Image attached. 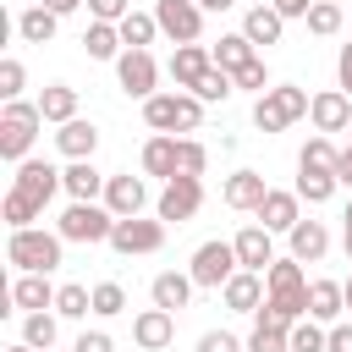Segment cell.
Masks as SVG:
<instances>
[{"instance_id":"cell-38","label":"cell","mask_w":352,"mask_h":352,"mask_svg":"<svg viewBox=\"0 0 352 352\" xmlns=\"http://www.w3.org/2000/svg\"><path fill=\"white\" fill-rule=\"evenodd\" d=\"M341 22H346V11H341V0H314V11H308V33H319V38H330V33H341Z\"/></svg>"},{"instance_id":"cell-56","label":"cell","mask_w":352,"mask_h":352,"mask_svg":"<svg viewBox=\"0 0 352 352\" xmlns=\"http://www.w3.org/2000/svg\"><path fill=\"white\" fill-rule=\"evenodd\" d=\"M6 352H33V346H28V341H16V346H6Z\"/></svg>"},{"instance_id":"cell-48","label":"cell","mask_w":352,"mask_h":352,"mask_svg":"<svg viewBox=\"0 0 352 352\" xmlns=\"http://www.w3.org/2000/svg\"><path fill=\"white\" fill-rule=\"evenodd\" d=\"M72 352H116V341H110L104 330H82V336L72 341Z\"/></svg>"},{"instance_id":"cell-45","label":"cell","mask_w":352,"mask_h":352,"mask_svg":"<svg viewBox=\"0 0 352 352\" xmlns=\"http://www.w3.org/2000/svg\"><path fill=\"white\" fill-rule=\"evenodd\" d=\"M88 16H94V22H116V28H121V22L132 16V0H88Z\"/></svg>"},{"instance_id":"cell-15","label":"cell","mask_w":352,"mask_h":352,"mask_svg":"<svg viewBox=\"0 0 352 352\" xmlns=\"http://www.w3.org/2000/svg\"><path fill=\"white\" fill-rule=\"evenodd\" d=\"M220 198H226V209H253V214H258V204L270 198V182H264L258 170H248V165H242V170H231V176H226Z\"/></svg>"},{"instance_id":"cell-18","label":"cell","mask_w":352,"mask_h":352,"mask_svg":"<svg viewBox=\"0 0 352 352\" xmlns=\"http://www.w3.org/2000/svg\"><path fill=\"white\" fill-rule=\"evenodd\" d=\"M104 170H94V160H72L66 170H60V187L72 192V204H99L104 198Z\"/></svg>"},{"instance_id":"cell-40","label":"cell","mask_w":352,"mask_h":352,"mask_svg":"<svg viewBox=\"0 0 352 352\" xmlns=\"http://www.w3.org/2000/svg\"><path fill=\"white\" fill-rule=\"evenodd\" d=\"M248 352H292V330H280V324H258L253 319V336L242 341Z\"/></svg>"},{"instance_id":"cell-7","label":"cell","mask_w":352,"mask_h":352,"mask_svg":"<svg viewBox=\"0 0 352 352\" xmlns=\"http://www.w3.org/2000/svg\"><path fill=\"white\" fill-rule=\"evenodd\" d=\"M198 209H204V176H170V182L160 187L154 214H160L165 226H182V220H192Z\"/></svg>"},{"instance_id":"cell-39","label":"cell","mask_w":352,"mask_h":352,"mask_svg":"<svg viewBox=\"0 0 352 352\" xmlns=\"http://www.w3.org/2000/svg\"><path fill=\"white\" fill-rule=\"evenodd\" d=\"M209 170V148L198 138H176V176H204Z\"/></svg>"},{"instance_id":"cell-16","label":"cell","mask_w":352,"mask_h":352,"mask_svg":"<svg viewBox=\"0 0 352 352\" xmlns=\"http://www.w3.org/2000/svg\"><path fill=\"white\" fill-rule=\"evenodd\" d=\"M132 341H138L143 352H165V346L176 341V314H165V308H143V314L132 319Z\"/></svg>"},{"instance_id":"cell-32","label":"cell","mask_w":352,"mask_h":352,"mask_svg":"<svg viewBox=\"0 0 352 352\" xmlns=\"http://www.w3.org/2000/svg\"><path fill=\"white\" fill-rule=\"evenodd\" d=\"M248 60H258V50H253V38H248V33H226V38L214 44V66H220V72H231V77H236Z\"/></svg>"},{"instance_id":"cell-57","label":"cell","mask_w":352,"mask_h":352,"mask_svg":"<svg viewBox=\"0 0 352 352\" xmlns=\"http://www.w3.org/2000/svg\"><path fill=\"white\" fill-rule=\"evenodd\" d=\"M341 286H346V308H352V275H346V280H341Z\"/></svg>"},{"instance_id":"cell-28","label":"cell","mask_w":352,"mask_h":352,"mask_svg":"<svg viewBox=\"0 0 352 352\" xmlns=\"http://www.w3.org/2000/svg\"><path fill=\"white\" fill-rule=\"evenodd\" d=\"M82 50H88V60H121V28L116 22H88L82 28Z\"/></svg>"},{"instance_id":"cell-23","label":"cell","mask_w":352,"mask_h":352,"mask_svg":"<svg viewBox=\"0 0 352 352\" xmlns=\"http://www.w3.org/2000/svg\"><path fill=\"white\" fill-rule=\"evenodd\" d=\"M286 236H292V258H297V264H319V258L330 253V231H324V220H297Z\"/></svg>"},{"instance_id":"cell-11","label":"cell","mask_w":352,"mask_h":352,"mask_svg":"<svg viewBox=\"0 0 352 352\" xmlns=\"http://www.w3.org/2000/svg\"><path fill=\"white\" fill-rule=\"evenodd\" d=\"M231 248H236L242 270H253V275H264V270L275 264V231H264L258 220H253V226H242V231L231 236Z\"/></svg>"},{"instance_id":"cell-53","label":"cell","mask_w":352,"mask_h":352,"mask_svg":"<svg viewBox=\"0 0 352 352\" xmlns=\"http://www.w3.org/2000/svg\"><path fill=\"white\" fill-rule=\"evenodd\" d=\"M38 6H50L55 16H72V11H77V6H88V0H38Z\"/></svg>"},{"instance_id":"cell-8","label":"cell","mask_w":352,"mask_h":352,"mask_svg":"<svg viewBox=\"0 0 352 352\" xmlns=\"http://www.w3.org/2000/svg\"><path fill=\"white\" fill-rule=\"evenodd\" d=\"M116 82H121L126 99H154V94H160V60H154L148 50H121Z\"/></svg>"},{"instance_id":"cell-4","label":"cell","mask_w":352,"mask_h":352,"mask_svg":"<svg viewBox=\"0 0 352 352\" xmlns=\"http://www.w3.org/2000/svg\"><path fill=\"white\" fill-rule=\"evenodd\" d=\"M143 121L154 126V132H165V138H176V132H198V121H204V99L198 94H154V99H143Z\"/></svg>"},{"instance_id":"cell-5","label":"cell","mask_w":352,"mask_h":352,"mask_svg":"<svg viewBox=\"0 0 352 352\" xmlns=\"http://www.w3.org/2000/svg\"><path fill=\"white\" fill-rule=\"evenodd\" d=\"M242 270V258H236V248L226 242V236H214V242H204L198 253H192V264H187V275H192V286H204V292H226V280Z\"/></svg>"},{"instance_id":"cell-42","label":"cell","mask_w":352,"mask_h":352,"mask_svg":"<svg viewBox=\"0 0 352 352\" xmlns=\"http://www.w3.org/2000/svg\"><path fill=\"white\" fill-rule=\"evenodd\" d=\"M94 314H99V319L126 314V286H121V280H99V286H94Z\"/></svg>"},{"instance_id":"cell-33","label":"cell","mask_w":352,"mask_h":352,"mask_svg":"<svg viewBox=\"0 0 352 352\" xmlns=\"http://www.w3.org/2000/svg\"><path fill=\"white\" fill-rule=\"evenodd\" d=\"M38 214H44V204H38V198H28V192H16V187H11V192H6V204H0V220H6L11 231H28Z\"/></svg>"},{"instance_id":"cell-37","label":"cell","mask_w":352,"mask_h":352,"mask_svg":"<svg viewBox=\"0 0 352 352\" xmlns=\"http://www.w3.org/2000/svg\"><path fill=\"white\" fill-rule=\"evenodd\" d=\"M292 352H330V324L297 319V324H292Z\"/></svg>"},{"instance_id":"cell-30","label":"cell","mask_w":352,"mask_h":352,"mask_svg":"<svg viewBox=\"0 0 352 352\" xmlns=\"http://www.w3.org/2000/svg\"><path fill=\"white\" fill-rule=\"evenodd\" d=\"M55 28H60V16H55L50 6H28V11H16V33H22V44H50Z\"/></svg>"},{"instance_id":"cell-24","label":"cell","mask_w":352,"mask_h":352,"mask_svg":"<svg viewBox=\"0 0 352 352\" xmlns=\"http://www.w3.org/2000/svg\"><path fill=\"white\" fill-rule=\"evenodd\" d=\"M55 148L66 154V160H94V148H99V126L94 121H66L60 132H55Z\"/></svg>"},{"instance_id":"cell-35","label":"cell","mask_w":352,"mask_h":352,"mask_svg":"<svg viewBox=\"0 0 352 352\" xmlns=\"http://www.w3.org/2000/svg\"><path fill=\"white\" fill-rule=\"evenodd\" d=\"M154 33H160L154 11H132V16L121 22V44H126V50H148V44H154Z\"/></svg>"},{"instance_id":"cell-43","label":"cell","mask_w":352,"mask_h":352,"mask_svg":"<svg viewBox=\"0 0 352 352\" xmlns=\"http://www.w3.org/2000/svg\"><path fill=\"white\" fill-rule=\"evenodd\" d=\"M336 160H341V148L319 132V138H308L302 143V154H297V165H319V170H336Z\"/></svg>"},{"instance_id":"cell-52","label":"cell","mask_w":352,"mask_h":352,"mask_svg":"<svg viewBox=\"0 0 352 352\" xmlns=\"http://www.w3.org/2000/svg\"><path fill=\"white\" fill-rule=\"evenodd\" d=\"M336 182L352 192V143H346V148H341V160H336Z\"/></svg>"},{"instance_id":"cell-1","label":"cell","mask_w":352,"mask_h":352,"mask_svg":"<svg viewBox=\"0 0 352 352\" xmlns=\"http://www.w3.org/2000/svg\"><path fill=\"white\" fill-rule=\"evenodd\" d=\"M38 126H44L38 99H6V110H0V160H11V165L33 160L28 148H33Z\"/></svg>"},{"instance_id":"cell-3","label":"cell","mask_w":352,"mask_h":352,"mask_svg":"<svg viewBox=\"0 0 352 352\" xmlns=\"http://www.w3.org/2000/svg\"><path fill=\"white\" fill-rule=\"evenodd\" d=\"M308 104H314L308 88H297V82H275L270 94H258V104H253V126H258V132H286L292 121L308 116Z\"/></svg>"},{"instance_id":"cell-29","label":"cell","mask_w":352,"mask_h":352,"mask_svg":"<svg viewBox=\"0 0 352 352\" xmlns=\"http://www.w3.org/2000/svg\"><path fill=\"white\" fill-rule=\"evenodd\" d=\"M38 110H44V121H55V126L77 121V88H72V82H44Z\"/></svg>"},{"instance_id":"cell-31","label":"cell","mask_w":352,"mask_h":352,"mask_svg":"<svg viewBox=\"0 0 352 352\" xmlns=\"http://www.w3.org/2000/svg\"><path fill=\"white\" fill-rule=\"evenodd\" d=\"M336 187H341V182H336V170L297 165V187H292L297 198H308V204H330V198H336Z\"/></svg>"},{"instance_id":"cell-17","label":"cell","mask_w":352,"mask_h":352,"mask_svg":"<svg viewBox=\"0 0 352 352\" xmlns=\"http://www.w3.org/2000/svg\"><path fill=\"white\" fill-rule=\"evenodd\" d=\"M209 66H214V50H204V44H176V55H170V77L182 94H192Z\"/></svg>"},{"instance_id":"cell-26","label":"cell","mask_w":352,"mask_h":352,"mask_svg":"<svg viewBox=\"0 0 352 352\" xmlns=\"http://www.w3.org/2000/svg\"><path fill=\"white\" fill-rule=\"evenodd\" d=\"M280 28H286V16H280L275 6H248V16H242V33L253 38V50L280 44Z\"/></svg>"},{"instance_id":"cell-58","label":"cell","mask_w":352,"mask_h":352,"mask_svg":"<svg viewBox=\"0 0 352 352\" xmlns=\"http://www.w3.org/2000/svg\"><path fill=\"white\" fill-rule=\"evenodd\" d=\"M253 6H275V0H253Z\"/></svg>"},{"instance_id":"cell-12","label":"cell","mask_w":352,"mask_h":352,"mask_svg":"<svg viewBox=\"0 0 352 352\" xmlns=\"http://www.w3.org/2000/svg\"><path fill=\"white\" fill-rule=\"evenodd\" d=\"M11 187L28 192V198H38V204H50L55 192H66V187H60V170H55L50 160H22L16 176H11Z\"/></svg>"},{"instance_id":"cell-2","label":"cell","mask_w":352,"mask_h":352,"mask_svg":"<svg viewBox=\"0 0 352 352\" xmlns=\"http://www.w3.org/2000/svg\"><path fill=\"white\" fill-rule=\"evenodd\" d=\"M60 248H66V236H60V231H38V226L6 236V258H11L22 275H50V270H60Z\"/></svg>"},{"instance_id":"cell-51","label":"cell","mask_w":352,"mask_h":352,"mask_svg":"<svg viewBox=\"0 0 352 352\" xmlns=\"http://www.w3.org/2000/svg\"><path fill=\"white\" fill-rule=\"evenodd\" d=\"M330 352H352V324H330Z\"/></svg>"},{"instance_id":"cell-41","label":"cell","mask_w":352,"mask_h":352,"mask_svg":"<svg viewBox=\"0 0 352 352\" xmlns=\"http://www.w3.org/2000/svg\"><path fill=\"white\" fill-rule=\"evenodd\" d=\"M192 94H198L204 104H220V99H231V94H236V77H231V72H220V66H209V72H204V82H198Z\"/></svg>"},{"instance_id":"cell-25","label":"cell","mask_w":352,"mask_h":352,"mask_svg":"<svg viewBox=\"0 0 352 352\" xmlns=\"http://www.w3.org/2000/svg\"><path fill=\"white\" fill-rule=\"evenodd\" d=\"M148 297H154V308L176 314V308H187V297H192V275H182V270H160L154 286H148Z\"/></svg>"},{"instance_id":"cell-46","label":"cell","mask_w":352,"mask_h":352,"mask_svg":"<svg viewBox=\"0 0 352 352\" xmlns=\"http://www.w3.org/2000/svg\"><path fill=\"white\" fill-rule=\"evenodd\" d=\"M198 352H248V346H242L231 330H204V336H198Z\"/></svg>"},{"instance_id":"cell-9","label":"cell","mask_w":352,"mask_h":352,"mask_svg":"<svg viewBox=\"0 0 352 352\" xmlns=\"http://www.w3.org/2000/svg\"><path fill=\"white\" fill-rule=\"evenodd\" d=\"M154 22L170 44H198L204 33V6L198 0H154Z\"/></svg>"},{"instance_id":"cell-14","label":"cell","mask_w":352,"mask_h":352,"mask_svg":"<svg viewBox=\"0 0 352 352\" xmlns=\"http://www.w3.org/2000/svg\"><path fill=\"white\" fill-rule=\"evenodd\" d=\"M308 121H314L324 138H330V132H352V99H346L341 88H324V94H314Z\"/></svg>"},{"instance_id":"cell-6","label":"cell","mask_w":352,"mask_h":352,"mask_svg":"<svg viewBox=\"0 0 352 352\" xmlns=\"http://www.w3.org/2000/svg\"><path fill=\"white\" fill-rule=\"evenodd\" d=\"M55 231L66 236V242H110V231H116V214L104 209V204H66V214L55 220Z\"/></svg>"},{"instance_id":"cell-54","label":"cell","mask_w":352,"mask_h":352,"mask_svg":"<svg viewBox=\"0 0 352 352\" xmlns=\"http://www.w3.org/2000/svg\"><path fill=\"white\" fill-rule=\"evenodd\" d=\"M346 226H341V242H346V258H352V204H346V214H341Z\"/></svg>"},{"instance_id":"cell-27","label":"cell","mask_w":352,"mask_h":352,"mask_svg":"<svg viewBox=\"0 0 352 352\" xmlns=\"http://www.w3.org/2000/svg\"><path fill=\"white\" fill-rule=\"evenodd\" d=\"M138 165H143V176H160V182H170V176H176V138H165V132H154V138L143 143V154H138Z\"/></svg>"},{"instance_id":"cell-49","label":"cell","mask_w":352,"mask_h":352,"mask_svg":"<svg viewBox=\"0 0 352 352\" xmlns=\"http://www.w3.org/2000/svg\"><path fill=\"white\" fill-rule=\"evenodd\" d=\"M336 88L352 99V44H341V55H336Z\"/></svg>"},{"instance_id":"cell-10","label":"cell","mask_w":352,"mask_h":352,"mask_svg":"<svg viewBox=\"0 0 352 352\" xmlns=\"http://www.w3.org/2000/svg\"><path fill=\"white\" fill-rule=\"evenodd\" d=\"M110 248H116L121 258L160 253V248H165V220H143V214H132V220H116V231H110Z\"/></svg>"},{"instance_id":"cell-50","label":"cell","mask_w":352,"mask_h":352,"mask_svg":"<svg viewBox=\"0 0 352 352\" xmlns=\"http://www.w3.org/2000/svg\"><path fill=\"white\" fill-rule=\"evenodd\" d=\"M275 11H280V16H302V22H308L314 0H275Z\"/></svg>"},{"instance_id":"cell-55","label":"cell","mask_w":352,"mask_h":352,"mask_svg":"<svg viewBox=\"0 0 352 352\" xmlns=\"http://www.w3.org/2000/svg\"><path fill=\"white\" fill-rule=\"evenodd\" d=\"M198 6H204V11H231L236 0H198Z\"/></svg>"},{"instance_id":"cell-44","label":"cell","mask_w":352,"mask_h":352,"mask_svg":"<svg viewBox=\"0 0 352 352\" xmlns=\"http://www.w3.org/2000/svg\"><path fill=\"white\" fill-rule=\"evenodd\" d=\"M22 82H28L22 60H16V55H6V60H0V99H22Z\"/></svg>"},{"instance_id":"cell-13","label":"cell","mask_w":352,"mask_h":352,"mask_svg":"<svg viewBox=\"0 0 352 352\" xmlns=\"http://www.w3.org/2000/svg\"><path fill=\"white\" fill-rule=\"evenodd\" d=\"M143 204H148V182H143V176H110V182H104V209H110L116 220L143 214Z\"/></svg>"},{"instance_id":"cell-22","label":"cell","mask_w":352,"mask_h":352,"mask_svg":"<svg viewBox=\"0 0 352 352\" xmlns=\"http://www.w3.org/2000/svg\"><path fill=\"white\" fill-rule=\"evenodd\" d=\"M297 220H302V198H297V192L270 187V198L258 204V226H264V231H292Z\"/></svg>"},{"instance_id":"cell-36","label":"cell","mask_w":352,"mask_h":352,"mask_svg":"<svg viewBox=\"0 0 352 352\" xmlns=\"http://www.w3.org/2000/svg\"><path fill=\"white\" fill-rule=\"evenodd\" d=\"M55 314H60V319H88V314H94V292L77 286V280H66L60 297H55Z\"/></svg>"},{"instance_id":"cell-19","label":"cell","mask_w":352,"mask_h":352,"mask_svg":"<svg viewBox=\"0 0 352 352\" xmlns=\"http://www.w3.org/2000/svg\"><path fill=\"white\" fill-rule=\"evenodd\" d=\"M226 308L231 314H258L264 308V297H270V286H264V275H253V270H236L231 280H226Z\"/></svg>"},{"instance_id":"cell-34","label":"cell","mask_w":352,"mask_h":352,"mask_svg":"<svg viewBox=\"0 0 352 352\" xmlns=\"http://www.w3.org/2000/svg\"><path fill=\"white\" fill-rule=\"evenodd\" d=\"M55 319L60 314H22V341L33 352H55Z\"/></svg>"},{"instance_id":"cell-21","label":"cell","mask_w":352,"mask_h":352,"mask_svg":"<svg viewBox=\"0 0 352 352\" xmlns=\"http://www.w3.org/2000/svg\"><path fill=\"white\" fill-rule=\"evenodd\" d=\"M55 297H60V286H50V275H16V286H11L16 314H50Z\"/></svg>"},{"instance_id":"cell-20","label":"cell","mask_w":352,"mask_h":352,"mask_svg":"<svg viewBox=\"0 0 352 352\" xmlns=\"http://www.w3.org/2000/svg\"><path fill=\"white\" fill-rule=\"evenodd\" d=\"M341 314H346V286L341 280H308V319H319V324H341Z\"/></svg>"},{"instance_id":"cell-47","label":"cell","mask_w":352,"mask_h":352,"mask_svg":"<svg viewBox=\"0 0 352 352\" xmlns=\"http://www.w3.org/2000/svg\"><path fill=\"white\" fill-rule=\"evenodd\" d=\"M236 88H253V94H270V72H264V60H248V66L236 72Z\"/></svg>"}]
</instances>
